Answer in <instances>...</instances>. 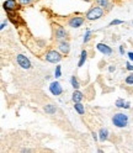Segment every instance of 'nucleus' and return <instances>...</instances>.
I'll use <instances>...</instances> for the list:
<instances>
[{
    "instance_id": "7c9ffc66",
    "label": "nucleus",
    "mask_w": 133,
    "mask_h": 153,
    "mask_svg": "<svg viewBox=\"0 0 133 153\" xmlns=\"http://www.w3.org/2000/svg\"><path fill=\"white\" fill-rule=\"evenodd\" d=\"M93 137H94V140H95V141L98 140V136H96V133H95V132H93Z\"/></svg>"
},
{
    "instance_id": "6ab92c4d",
    "label": "nucleus",
    "mask_w": 133,
    "mask_h": 153,
    "mask_svg": "<svg viewBox=\"0 0 133 153\" xmlns=\"http://www.w3.org/2000/svg\"><path fill=\"white\" fill-rule=\"evenodd\" d=\"M60 75H62V72H60V66H57L56 67V72H54V76H56V78H59Z\"/></svg>"
},
{
    "instance_id": "dca6fc26",
    "label": "nucleus",
    "mask_w": 133,
    "mask_h": 153,
    "mask_svg": "<svg viewBox=\"0 0 133 153\" xmlns=\"http://www.w3.org/2000/svg\"><path fill=\"white\" fill-rule=\"evenodd\" d=\"M86 56H88L86 51H81V55H80V59H79V63H78V67H81L83 64H84V62L86 61Z\"/></svg>"
},
{
    "instance_id": "b1692460",
    "label": "nucleus",
    "mask_w": 133,
    "mask_h": 153,
    "mask_svg": "<svg viewBox=\"0 0 133 153\" xmlns=\"http://www.w3.org/2000/svg\"><path fill=\"white\" fill-rule=\"evenodd\" d=\"M126 68L128 69V70H133V64H131L129 62H127V64H126Z\"/></svg>"
},
{
    "instance_id": "7ed1b4c3",
    "label": "nucleus",
    "mask_w": 133,
    "mask_h": 153,
    "mask_svg": "<svg viewBox=\"0 0 133 153\" xmlns=\"http://www.w3.org/2000/svg\"><path fill=\"white\" fill-rule=\"evenodd\" d=\"M16 61H17V63H19V66L21 68H23V69H30V68H31V62H30V59L26 56L17 55L16 56Z\"/></svg>"
},
{
    "instance_id": "9b49d317",
    "label": "nucleus",
    "mask_w": 133,
    "mask_h": 153,
    "mask_svg": "<svg viewBox=\"0 0 133 153\" xmlns=\"http://www.w3.org/2000/svg\"><path fill=\"white\" fill-rule=\"evenodd\" d=\"M83 93H80V91H78L76 89H75V91L73 93V96H71V99H73V101L74 103H80L81 100H83Z\"/></svg>"
},
{
    "instance_id": "9d476101",
    "label": "nucleus",
    "mask_w": 133,
    "mask_h": 153,
    "mask_svg": "<svg viewBox=\"0 0 133 153\" xmlns=\"http://www.w3.org/2000/svg\"><path fill=\"white\" fill-rule=\"evenodd\" d=\"M58 48H59V51L62 52V53L66 55V53H69V51H70V46H69L68 42H60L59 46H58Z\"/></svg>"
},
{
    "instance_id": "6e6552de",
    "label": "nucleus",
    "mask_w": 133,
    "mask_h": 153,
    "mask_svg": "<svg viewBox=\"0 0 133 153\" xmlns=\"http://www.w3.org/2000/svg\"><path fill=\"white\" fill-rule=\"evenodd\" d=\"M83 22H84V19H83V17L75 16V17H73V19H70V20H69V26L76 28V27L81 26V25H83Z\"/></svg>"
},
{
    "instance_id": "0eeeda50",
    "label": "nucleus",
    "mask_w": 133,
    "mask_h": 153,
    "mask_svg": "<svg viewBox=\"0 0 133 153\" xmlns=\"http://www.w3.org/2000/svg\"><path fill=\"white\" fill-rule=\"evenodd\" d=\"M3 6L6 11H14L17 8V3H16V0H6Z\"/></svg>"
},
{
    "instance_id": "aec40b11",
    "label": "nucleus",
    "mask_w": 133,
    "mask_h": 153,
    "mask_svg": "<svg viewBox=\"0 0 133 153\" xmlns=\"http://www.w3.org/2000/svg\"><path fill=\"white\" fill-rule=\"evenodd\" d=\"M98 4L100 5V6H107L108 0H98Z\"/></svg>"
},
{
    "instance_id": "4468645a",
    "label": "nucleus",
    "mask_w": 133,
    "mask_h": 153,
    "mask_svg": "<svg viewBox=\"0 0 133 153\" xmlns=\"http://www.w3.org/2000/svg\"><path fill=\"white\" fill-rule=\"evenodd\" d=\"M8 16H9V19L13 21V23H15V25H17L19 23V21H20V17H19V15H14L11 11H8Z\"/></svg>"
},
{
    "instance_id": "cd10ccee",
    "label": "nucleus",
    "mask_w": 133,
    "mask_h": 153,
    "mask_svg": "<svg viewBox=\"0 0 133 153\" xmlns=\"http://www.w3.org/2000/svg\"><path fill=\"white\" fill-rule=\"evenodd\" d=\"M120 53H121V55H123V53H125V51H123V46H120Z\"/></svg>"
},
{
    "instance_id": "39448f33",
    "label": "nucleus",
    "mask_w": 133,
    "mask_h": 153,
    "mask_svg": "<svg viewBox=\"0 0 133 153\" xmlns=\"http://www.w3.org/2000/svg\"><path fill=\"white\" fill-rule=\"evenodd\" d=\"M50 91L53 94V95L58 96V95L62 94L63 89H62V86H60V84L58 83V81H52L51 85H50Z\"/></svg>"
},
{
    "instance_id": "c756f323",
    "label": "nucleus",
    "mask_w": 133,
    "mask_h": 153,
    "mask_svg": "<svg viewBox=\"0 0 133 153\" xmlns=\"http://www.w3.org/2000/svg\"><path fill=\"white\" fill-rule=\"evenodd\" d=\"M129 106H131L129 103H126V105H125V109H129Z\"/></svg>"
},
{
    "instance_id": "f3484780",
    "label": "nucleus",
    "mask_w": 133,
    "mask_h": 153,
    "mask_svg": "<svg viewBox=\"0 0 133 153\" xmlns=\"http://www.w3.org/2000/svg\"><path fill=\"white\" fill-rule=\"evenodd\" d=\"M70 81H71V86L74 88V89H78L80 85H79V81L76 80V78L75 76H71V79H70Z\"/></svg>"
},
{
    "instance_id": "f03ea898",
    "label": "nucleus",
    "mask_w": 133,
    "mask_h": 153,
    "mask_svg": "<svg viewBox=\"0 0 133 153\" xmlns=\"http://www.w3.org/2000/svg\"><path fill=\"white\" fill-rule=\"evenodd\" d=\"M102 15H104V10L99 6H95V8H91L86 13V19L88 20H98Z\"/></svg>"
},
{
    "instance_id": "ddd939ff",
    "label": "nucleus",
    "mask_w": 133,
    "mask_h": 153,
    "mask_svg": "<svg viewBox=\"0 0 133 153\" xmlns=\"http://www.w3.org/2000/svg\"><path fill=\"white\" fill-rule=\"evenodd\" d=\"M45 111H46L47 114H50V115L56 114V111H57L56 105H53V104H48V105H46V106H45Z\"/></svg>"
},
{
    "instance_id": "423d86ee",
    "label": "nucleus",
    "mask_w": 133,
    "mask_h": 153,
    "mask_svg": "<svg viewBox=\"0 0 133 153\" xmlns=\"http://www.w3.org/2000/svg\"><path fill=\"white\" fill-rule=\"evenodd\" d=\"M96 48H98L102 55H105V56H111L112 55V48L110 46H107L105 43H98L96 45Z\"/></svg>"
},
{
    "instance_id": "5701e85b",
    "label": "nucleus",
    "mask_w": 133,
    "mask_h": 153,
    "mask_svg": "<svg viewBox=\"0 0 133 153\" xmlns=\"http://www.w3.org/2000/svg\"><path fill=\"white\" fill-rule=\"evenodd\" d=\"M120 23H123V21H121V20H113L110 22V26H115V25H120Z\"/></svg>"
},
{
    "instance_id": "c85d7f7f",
    "label": "nucleus",
    "mask_w": 133,
    "mask_h": 153,
    "mask_svg": "<svg viewBox=\"0 0 133 153\" xmlns=\"http://www.w3.org/2000/svg\"><path fill=\"white\" fill-rule=\"evenodd\" d=\"M113 70H115V67H113V66H110V67H108V72H111V73H112Z\"/></svg>"
},
{
    "instance_id": "a211bd4d",
    "label": "nucleus",
    "mask_w": 133,
    "mask_h": 153,
    "mask_svg": "<svg viewBox=\"0 0 133 153\" xmlns=\"http://www.w3.org/2000/svg\"><path fill=\"white\" fill-rule=\"evenodd\" d=\"M115 105H116L117 108H125V105H126V104H125V100H123V99H118Z\"/></svg>"
},
{
    "instance_id": "2eb2a0df",
    "label": "nucleus",
    "mask_w": 133,
    "mask_h": 153,
    "mask_svg": "<svg viewBox=\"0 0 133 153\" xmlns=\"http://www.w3.org/2000/svg\"><path fill=\"white\" fill-rule=\"evenodd\" d=\"M74 109H75V111L79 115H83L84 113H85V109H84V105H81L80 103H75V105H74Z\"/></svg>"
},
{
    "instance_id": "4be33fe9",
    "label": "nucleus",
    "mask_w": 133,
    "mask_h": 153,
    "mask_svg": "<svg viewBox=\"0 0 133 153\" xmlns=\"http://www.w3.org/2000/svg\"><path fill=\"white\" fill-rule=\"evenodd\" d=\"M90 33H91V32H90V30H86V33H85V37H84V42H88V41L90 40Z\"/></svg>"
},
{
    "instance_id": "f257e3e1",
    "label": "nucleus",
    "mask_w": 133,
    "mask_h": 153,
    "mask_svg": "<svg viewBox=\"0 0 133 153\" xmlns=\"http://www.w3.org/2000/svg\"><path fill=\"white\" fill-rule=\"evenodd\" d=\"M112 123L117 127H126L128 123V117L125 114H116L112 117Z\"/></svg>"
},
{
    "instance_id": "a878e982",
    "label": "nucleus",
    "mask_w": 133,
    "mask_h": 153,
    "mask_svg": "<svg viewBox=\"0 0 133 153\" xmlns=\"http://www.w3.org/2000/svg\"><path fill=\"white\" fill-rule=\"evenodd\" d=\"M128 58H129V61L133 62V52H128Z\"/></svg>"
},
{
    "instance_id": "1a4fd4ad",
    "label": "nucleus",
    "mask_w": 133,
    "mask_h": 153,
    "mask_svg": "<svg viewBox=\"0 0 133 153\" xmlns=\"http://www.w3.org/2000/svg\"><path fill=\"white\" fill-rule=\"evenodd\" d=\"M65 36H66V31L62 26H58V28L56 30V38L57 40H63V38H65Z\"/></svg>"
},
{
    "instance_id": "20e7f679",
    "label": "nucleus",
    "mask_w": 133,
    "mask_h": 153,
    "mask_svg": "<svg viewBox=\"0 0 133 153\" xmlns=\"http://www.w3.org/2000/svg\"><path fill=\"white\" fill-rule=\"evenodd\" d=\"M62 59V56H60L57 51H50L46 53V61L51 62V63H58Z\"/></svg>"
},
{
    "instance_id": "393cba45",
    "label": "nucleus",
    "mask_w": 133,
    "mask_h": 153,
    "mask_svg": "<svg viewBox=\"0 0 133 153\" xmlns=\"http://www.w3.org/2000/svg\"><path fill=\"white\" fill-rule=\"evenodd\" d=\"M20 1V4H22V5H25V4H30L32 1V0H19Z\"/></svg>"
},
{
    "instance_id": "412c9836",
    "label": "nucleus",
    "mask_w": 133,
    "mask_h": 153,
    "mask_svg": "<svg viewBox=\"0 0 133 153\" xmlns=\"http://www.w3.org/2000/svg\"><path fill=\"white\" fill-rule=\"evenodd\" d=\"M126 83L127 84H133V74L127 76V78H126Z\"/></svg>"
},
{
    "instance_id": "bb28decb",
    "label": "nucleus",
    "mask_w": 133,
    "mask_h": 153,
    "mask_svg": "<svg viewBox=\"0 0 133 153\" xmlns=\"http://www.w3.org/2000/svg\"><path fill=\"white\" fill-rule=\"evenodd\" d=\"M5 26H6V22H1V26H0V28H1V30H4V28H5Z\"/></svg>"
},
{
    "instance_id": "f8f14e48",
    "label": "nucleus",
    "mask_w": 133,
    "mask_h": 153,
    "mask_svg": "<svg viewBox=\"0 0 133 153\" xmlns=\"http://www.w3.org/2000/svg\"><path fill=\"white\" fill-rule=\"evenodd\" d=\"M108 138V131L107 128H101L99 131V140L100 141H106Z\"/></svg>"
}]
</instances>
